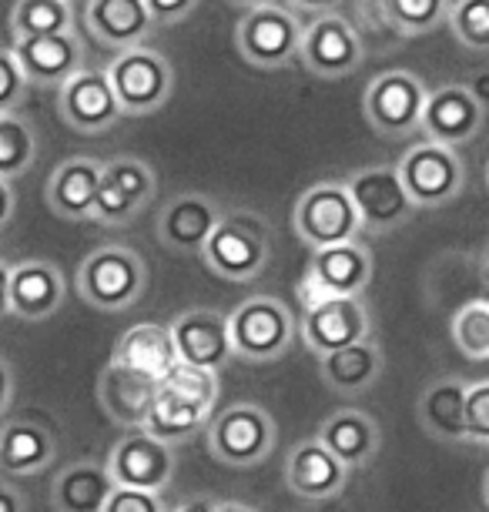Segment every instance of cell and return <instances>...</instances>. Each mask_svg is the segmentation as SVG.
<instances>
[{
  "label": "cell",
  "mask_w": 489,
  "mask_h": 512,
  "mask_svg": "<svg viewBox=\"0 0 489 512\" xmlns=\"http://www.w3.org/2000/svg\"><path fill=\"white\" fill-rule=\"evenodd\" d=\"M201 262L225 282H255L272 262V231L255 211H225L208 238Z\"/></svg>",
  "instance_id": "1"
},
{
  "label": "cell",
  "mask_w": 489,
  "mask_h": 512,
  "mask_svg": "<svg viewBox=\"0 0 489 512\" xmlns=\"http://www.w3.org/2000/svg\"><path fill=\"white\" fill-rule=\"evenodd\" d=\"M74 288L98 312H124L148 288L145 258L128 245H104L78 265Z\"/></svg>",
  "instance_id": "2"
},
{
  "label": "cell",
  "mask_w": 489,
  "mask_h": 512,
  "mask_svg": "<svg viewBox=\"0 0 489 512\" xmlns=\"http://www.w3.org/2000/svg\"><path fill=\"white\" fill-rule=\"evenodd\" d=\"M228 332H232V352L245 362H275L295 345L299 322L292 308L272 295H252L228 312Z\"/></svg>",
  "instance_id": "3"
},
{
  "label": "cell",
  "mask_w": 489,
  "mask_h": 512,
  "mask_svg": "<svg viewBox=\"0 0 489 512\" xmlns=\"http://www.w3.org/2000/svg\"><path fill=\"white\" fill-rule=\"evenodd\" d=\"M278 446V425L262 405L235 402L208 422V452L232 469H252Z\"/></svg>",
  "instance_id": "4"
},
{
  "label": "cell",
  "mask_w": 489,
  "mask_h": 512,
  "mask_svg": "<svg viewBox=\"0 0 489 512\" xmlns=\"http://www.w3.org/2000/svg\"><path fill=\"white\" fill-rule=\"evenodd\" d=\"M292 228L312 251L342 245V241H359L362 218L345 181H319L309 191H302L292 211Z\"/></svg>",
  "instance_id": "5"
},
{
  "label": "cell",
  "mask_w": 489,
  "mask_h": 512,
  "mask_svg": "<svg viewBox=\"0 0 489 512\" xmlns=\"http://www.w3.org/2000/svg\"><path fill=\"white\" fill-rule=\"evenodd\" d=\"M104 74L121 104V114H134V118L165 108L171 88H175V71H171L168 57L151 47H131V51L114 54Z\"/></svg>",
  "instance_id": "6"
},
{
  "label": "cell",
  "mask_w": 489,
  "mask_h": 512,
  "mask_svg": "<svg viewBox=\"0 0 489 512\" xmlns=\"http://www.w3.org/2000/svg\"><path fill=\"white\" fill-rule=\"evenodd\" d=\"M396 168H399V178H402V185H406L416 211L419 208L423 211L446 208L449 201H456L466 188L463 154L456 148H446V144H436V141L412 144V148L402 154V161Z\"/></svg>",
  "instance_id": "7"
},
{
  "label": "cell",
  "mask_w": 489,
  "mask_h": 512,
  "mask_svg": "<svg viewBox=\"0 0 489 512\" xmlns=\"http://www.w3.org/2000/svg\"><path fill=\"white\" fill-rule=\"evenodd\" d=\"M305 24L299 14L285 4H265L255 11H245V17L235 27L238 54L252 67L262 71H278L299 57Z\"/></svg>",
  "instance_id": "8"
},
{
  "label": "cell",
  "mask_w": 489,
  "mask_h": 512,
  "mask_svg": "<svg viewBox=\"0 0 489 512\" xmlns=\"http://www.w3.org/2000/svg\"><path fill=\"white\" fill-rule=\"evenodd\" d=\"M429 88L412 71H382L362 94L369 128L382 138H409L423 124Z\"/></svg>",
  "instance_id": "9"
},
{
  "label": "cell",
  "mask_w": 489,
  "mask_h": 512,
  "mask_svg": "<svg viewBox=\"0 0 489 512\" xmlns=\"http://www.w3.org/2000/svg\"><path fill=\"white\" fill-rule=\"evenodd\" d=\"M158 195V175L148 161L134 158V154H118L104 164L101 188L94 198L91 221L104 228H121L134 221Z\"/></svg>",
  "instance_id": "10"
},
{
  "label": "cell",
  "mask_w": 489,
  "mask_h": 512,
  "mask_svg": "<svg viewBox=\"0 0 489 512\" xmlns=\"http://www.w3.org/2000/svg\"><path fill=\"white\" fill-rule=\"evenodd\" d=\"M299 61L309 74L322 81H342V77L356 74L366 61V47H362L359 31L342 14H319L315 21L305 24Z\"/></svg>",
  "instance_id": "11"
},
{
  "label": "cell",
  "mask_w": 489,
  "mask_h": 512,
  "mask_svg": "<svg viewBox=\"0 0 489 512\" xmlns=\"http://www.w3.org/2000/svg\"><path fill=\"white\" fill-rule=\"evenodd\" d=\"M345 188H349L352 205L362 218V231H372V235H392L416 215V205L402 185L399 168H386V164L362 168L345 181Z\"/></svg>",
  "instance_id": "12"
},
{
  "label": "cell",
  "mask_w": 489,
  "mask_h": 512,
  "mask_svg": "<svg viewBox=\"0 0 489 512\" xmlns=\"http://www.w3.org/2000/svg\"><path fill=\"white\" fill-rule=\"evenodd\" d=\"M299 338L312 355H332L339 349L372 338V318L362 298H345V295H329L319 305L305 308L299 322Z\"/></svg>",
  "instance_id": "13"
},
{
  "label": "cell",
  "mask_w": 489,
  "mask_h": 512,
  "mask_svg": "<svg viewBox=\"0 0 489 512\" xmlns=\"http://www.w3.org/2000/svg\"><path fill=\"white\" fill-rule=\"evenodd\" d=\"M104 466L124 489L165 492L171 486V476H175V449L145 429H131L128 436L111 446Z\"/></svg>",
  "instance_id": "14"
},
{
  "label": "cell",
  "mask_w": 489,
  "mask_h": 512,
  "mask_svg": "<svg viewBox=\"0 0 489 512\" xmlns=\"http://www.w3.org/2000/svg\"><path fill=\"white\" fill-rule=\"evenodd\" d=\"M175 338L178 362L191 369L222 372L232 359V332H228V315L218 308H188L168 325Z\"/></svg>",
  "instance_id": "15"
},
{
  "label": "cell",
  "mask_w": 489,
  "mask_h": 512,
  "mask_svg": "<svg viewBox=\"0 0 489 512\" xmlns=\"http://www.w3.org/2000/svg\"><path fill=\"white\" fill-rule=\"evenodd\" d=\"M57 114L67 128L81 134H104L111 131L121 118V104L114 98L111 81L104 71L84 67L71 81L57 91Z\"/></svg>",
  "instance_id": "16"
},
{
  "label": "cell",
  "mask_w": 489,
  "mask_h": 512,
  "mask_svg": "<svg viewBox=\"0 0 489 512\" xmlns=\"http://www.w3.org/2000/svg\"><path fill=\"white\" fill-rule=\"evenodd\" d=\"M486 108L469 94L466 84H443V88L429 91L423 124L419 131L426 134V141L446 144V148H463L483 131Z\"/></svg>",
  "instance_id": "17"
},
{
  "label": "cell",
  "mask_w": 489,
  "mask_h": 512,
  "mask_svg": "<svg viewBox=\"0 0 489 512\" xmlns=\"http://www.w3.org/2000/svg\"><path fill=\"white\" fill-rule=\"evenodd\" d=\"M11 51L21 64L27 84H37V88L61 91L74 74L84 71V44L78 31L24 37V41H14Z\"/></svg>",
  "instance_id": "18"
},
{
  "label": "cell",
  "mask_w": 489,
  "mask_h": 512,
  "mask_svg": "<svg viewBox=\"0 0 489 512\" xmlns=\"http://www.w3.org/2000/svg\"><path fill=\"white\" fill-rule=\"evenodd\" d=\"M222 215L225 208L215 198L185 191L158 211V241L178 255H201Z\"/></svg>",
  "instance_id": "19"
},
{
  "label": "cell",
  "mask_w": 489,
  "mask_h": 512,
  "mask_svg": "<svg viewBox=\"0 0 489 512\" xmlns=\"http://www.w3.org/2000/svg\"><path fill=\"white\" fill-rule=\"evenodd\" d=\"M372 251L362 241H342V245H329L312 251L309 275L319 292L329 295H345V298H362V292L372 282Z\"/></svg>",
  "instance_id": "20"
},
{
  "label": "cell",
  "mask_w": 489,
  "mask_h": 512,
  "mask_svg": "<svg viewBox=\"0 0 489 512\" xmlns=\"http://www.w3.org/2000/svg\"><path fill=\"white\" fill-rule=\"evenodd\" d=\"M345 482H349V469L319 439H305L285 456V486L305 502L335 499Z\"/></svg>",
  "instance_id": "21"
},
{
  "label": "cell",
  "mask_w": 489,
  "mask_h": 512,
  "mask_svg": "<svg viewBox=\"0 0 489 512\" xmlns=\"http://www.w3.org/2000/svg\"><path fill=\"white\" fill-rule=\"evenodd\" d=\"M158 385V379H148L141 372L108 362L98 379L101 409L108 412L111 422L124 425V429H145L148 415L158 402Z\"/></svg>",
  "instance_id": "22"
},
{
  "label": "cell",
  "mask_w": 489,
  "mask_h": 512,
  "mask_svg": "<svg viewBox=\"0 0 489 512\" xmlns=\"http://www.w3.org/2000/svg\"><path fill=\"white\" fill-rule=\"evenodd\" d=\"M67 285L61 268L44 258L11 265V315L24 322H44L64 305Z\"/></svg>",
  "instance_id": "23"
},
{
  "label": "cell",
  "mask_w": 489,
  "mask_h": 512,
  "mask_svg": "<svg viewBox=\"0 0 489 512\" xmlns=\"http://www.w3.org/2000/svg\"><path fill=\"white\" fill-rule=\"evenodd\" d=\"M84 24L101 47H111L114 54L145 47L151 21L145 0H88L84 4Z\"/></svg>",
  "instance_id": "24"
},
{
  "label": "cell",
  "mask_w": 489,
  "mask_h": 512,
  "mask_svg": "<svg viewBox=\"0 0 489 512\" xmlns=\"http://www.w3.org/2000/svg\"><path fill=\"white\" fill-rule=\"evenodd\" d=\"M101 171L104 164L84 158V154H74V158L57 164L44 191L54 215L64 221H91L94 198H98L101 188Z\"/></svg>",
  "instance_id": "25"
},
{
  "label": "cell",
  "mask_w": 489,
  "mask_h": 512,
  "mask_svg": "<svg viewBox=\"0 0 489 512\" xmlns=\"http://www.w3.org/2000/svg\"><path fill=\"white\" fill-rule=\"evenodd\" d=\"M325 449L342 462L345 469H362L379 456L382 429L369 412L362 409H339L319 425V436Z\"/></svg>",
  "instance_id": "26"
},
{
  "label": "cell",
  "mask_w": 489,
  "mask_h": 512,
  "mask_svg": "<svg viewBox=\"0 0 489 512\" xmlns=\"http://www.w3.org/2000/svg\"><path fill=\"white\" fill-rule=\"evenodd\" d=\"M57 456L51 429L34 419H7L0 425V476L27 479L44 472Z\"/></svg>",
  "instance_id": "27"
},
{
  "label": "cell",
  "mask_w": 489,
  "mask_h": 512,
  "mask_svg": "<svg viewBox=\"0 0 489 512\" xmlns=\"http://www.w3.org/2000/svg\"><path fill=\"white\" fill-rule=\"evenodd\" d=\"M111 362L161 382L178 365V349H175V338H171V328L158 322L131 325L118 338V345H114Z\"/></svg>",
  "instance_id": "28"
},
{
  "label": "cell",
  "mask_w": 489,
  "mask_h": 512,
  "mask_svg": "<svg viewBox=\"0 0 489 512\" xmlns=\"http://www.w3.org/2000/svg\"><path fill=\"white\" fill-rule=\"evenodd\" d=\"M114 489H118V482L111 479V472L104 462L81 459V462L64 466L54 476L51 506L57 512H101L108 506Z\"/></svg>",
  "instance_id": "29"
},
{
  "label": "cell",
  "mask_w": 489,
  "mask_h": 512,
  "mask_svg": "<svg viewBox=\"0 0 489 512\" xmlns=\"http://www.w3.org/2000/svg\"><path fill=\"white\" fill-rule=\"evenodd\" d=\"M466 392L469 385L453 375L429 382L416 402L419 425L439 442H466Z\"/></svg>",
  "instance_id": "30"
},
{
  "label": "cell",
  "mask_w": 489,
  "mask_h": 512,
  "mask_svg": "<svg viewBox=\"0 0 489 512\" xmlns=\"http://www.w3.org/2000/svg\"><path fill=\"white\" fill-rule=\"evenodd\" d=\"M319 365L325 389H332L335 395H362L379 382L382 369H386V355L376 338H362L349 349L322 355Z\"/></svg>",
  "instance_id": "31"
},
{
  "label": "cell",
  "mask_w": 489,
  "mask_h": 512,
  "mask_svg": "<svg viewBox=\"0 0 489 512\" xmlns=\"http://www.w3.org/2000/svg\"><path fill=\"white\" fill-rule=\"evenodd\" d=\"M212 409H201V405H191V402H181V399H171L158 389V402L151 409L148 422H145V432H151L155 439H161L165 446L178 449L195 436V432L208 429L212 422Z\"/></svg>",
  "instance_id": "32"
},
{
  "label": "cell",
  "mask_w": 489,
  "mask_h": 512,
  "mask_svg": "<svg viewBox=\"0 0 489 512\" xmlns=\"http://www.w3.org/2000/svg\"><path fill=\"white\" fill-rule=\"evenodd\" d=\"M14 41L74 31V11L67 0H17L11 11Z\"/></svg>",
  "instance_id": "33"
},
{
  "label": "cell",
  "mask_w": 489,
  "mask_h": 512,
  "mask_svg": "<svg viewBox=\"0 0 489 512\" xmlns=\"http://www.w3.org/2000/svg\"><path fill=\"white\" fill-rule=\"evenodd\" d=\"M37 161L34 124L21 114H0V181H14Z\"/></svg>",
  "instance_id": "34"
},
{
  "label": "cell",
  "mask_w": 489,
  "mask_h": 512,
  "mask_svg": "<svg viewBox=\"0 0 489 512\" xmlns=\"http://www.w3.org/2000/svg\"><path fill=\"white\" fill-rule=\"evenodd\" d=\"M449 7L453 0H382V14H386L389 27H396L406 37L436 31L439 24H446Z\"/></svg>",
  "instance_id": "35"
},
{
  "label": "cell",
  "mask_w": 489,
  "mask_h": 512,
  "mask_svg": "<svg viewBox=\"0 0 489 512\" xmlns=\"http://www.w3.org/2000/svg\"><path fill=\"white\" fill-rule=\"evenodd\" d=\"M453 342L456 349L473 362L489 359V302L486 298H473V302L459 305L453 315Z\"/></svg>",
  "instance_id": "36"
},
{
  "label": "cell",
  "mask_w": 489,
  "mask_h": 512,
  "mask_svg": "<svg viewBox=\"0 0 489 512\" xmlns=\"http://www.w3.org/2000/svg\"><path fill=\"white\" fill-rule=\"evenodd\" d=\"M158 389L171 395V399H181V402H191V405H201V409L215 412L218 392H222V379H218V372L191 369V365L178 362L175 369L161 379Z\"/></svg>",
  "instance_id": "37"
},
{
  "label": "cell",
  "mask_w": 489,
  "mask_h": 512,
  "mask_svg": "<svg viewBox=\"0 0 489 512\" xmlns=\"http://www.w3.org/2000/svg\"><path fill=\"white\" fill-rule=\"evenodd\" d=\"M449 31L466 51H489V0H453L446 17Z\"/></svg>",
  "instance_id": "38"
},
{
  "label": "cell",
  "mask_w": 489,
  "mask_h": 512,
  "mask_svg": "<svg viewBox=\"0 0 489 512\" xmlns=\"http://www.w3.org/2000/svg\"><path fill=\"white\" fill-rule=\"evenodd\" d=\"M27 77L11 47H0V114H17L27 98Z\"/></svg>",
  "instance_id": "39"
},
{
  "label": "cell",
  "mask_w": 489,
  "mask_h": 512,
  "mask_svg": "<svg viewBox=\"0 0 489 512\" xmlns=\"http://www.w3.org/2000/svg\"><path fill=\"white\" fill-rule=\"evenodd\" d=\"M466 442L489 446V379L466 392Z\"/></svg>",
  "instance_id": "40"
},
{
  "label": "cell",
  "mask_w": 489,
  "mask_h": 512,
  "mask_svg": "<svg viewBox=\"0 0 489 512\" xmlns=\"http://www.w3.org/2000/svg\"><path fill=\"white\" fill-rule=\"evenodd\" d=\"M101 512H171L161 499V492H145V489H124L118 486L111 492L108 506Z\"/></svg>",
  "instance_id": "41"
},
{
  "label": "cell",
  "mask_w": 489,
  "mask_h": 512,
  "mask_svg": "<svg viewBox=\"0 0 489 512\" xmlns=\"http://www.w3.org/2000/svg\"><path fill=\"white\" fill-rule=\"evenodd\" d=\"M145 7L155 24H181L195 14L198 0H145Z\"/></svg>",
  "instance_id": "42"
},
{
  "label": "cell",
  "mask_w": 489,
  "mask_h": 512,
  "mask_svg": "<svg viewBox=\"0 0 489 512\" xmlns=\"http://www.w3.org/2000/svg\"><path fill=\"white\" fill-rule=\"evenodd\" d=\"M11 402H14V369H11V362L0 355V419L11 409Z\"/></svg>",
  "instance_id": "43"
},
{
  "label": "cell",
  "mask_w": 489,
  "mask_h": 512,
  "mask_svg": "<svg viewBox=\"0 0 489 512\" xmlns=\"http://www.w3.org/2000/svg\"><path fill=\"white\" fill-rule=\"evenodd\" d=\"M0 512H27L24 492L7 479H0Z\"/></svg>",
  "instance_id": "44"
},
{
  "label": "cell",
  "mask_w": 489,
  "mask_h": 512,
  "mask_svg": "<svg viewBox=\"0 0 489 512\" xmlns=\"http://www.w3.org/2000/svg\"><path fill=\"white\" fill-rule=\"evenodd\" d=\"M342 0H289V7L295 14H332L335 7H339Z\"/></svg>",
  "instance_id": "45"
},
{
  "label": "cell",
  "mask_w": 489,
  "mask_h": 512,
  "mask_svg": "<svg viewBox=\"0 0 489 512\" xmlns=\"http://www.w3.org/2000/svg\"><path fill=\"white\" fill-rule=\"evenodd\" d=\"M11 315V265L0 262V318Z\"/></svg>",
  "instance_id": "46"
},
{
  "label": "cell",
  "mask_w": 489,
  "mask_h": 512,
  "mask_svg": "<svg viewBox=\"0 0 489 512\" xmlns=\"http://www.w3.org/2000/svg\"><path fill=\"white\" fill-rule=\"evenodd\" d=\"M14 218V191H11V181H0V228Z\"/></svg>",
  "instance_id": "47"
},
{
  "label": "cell",
  "mask_w": 489,
  "mask_h": 512,
  "mask_svg": "<svg viewBox=\"0 0 489 512\" xmlns=\"http://www.w3.org/2000/svg\"><path fill=\"white\" fill-rule=\"evenodd\" d=\"M469 88V94H473V98L483 104V108L489 111V71H483V74H476L473 81L466 84Z\"/></svg>",
  "instance_id": "48"
},
{
  "label": "cell",
  "mask_w": 489,
  "mask_h": 512,
  "mask_svg": "<svg viewBox=\"0 0 489 512\" xmlns=\"http://www.w3.org/2000/svg\"><path fill=\"white\" fill-rule=\"evenodd\" d=\"M171 512H215V499L212 496H191L181 506H175Z\"/></svg>",
  "instance_id": "49"
},
{
  "label": "cell",
  "mask_w": 489,
  "mask_h": 512,
  "mask_svg": "<svg viewBox=\"0 0 489 512\" xmlns=\"http://www.w3.org/2000/svg\"><path fill=\"white\" fill-rule=\"evenodd\" d=\"M215 512H258V509L248 506L242 499H222V502H215Z\"/></svg>",
  "instance_id": "50"
},
{
  "label": "cell",
  "mask_w": 489,
  "mask_h": 512,
  "mask_svg": "<svg viewBox=\"0 0 489 512\" xmlns=\"http://www.w3.org/2000/svg\"><path fill=\"white\" fill-rule=\"evenodd\" d=\"M235 7H242V11H255V7H265V4H275V0H232Z\"/></svg>",
  "instance_id": "51"
},
{
  "label": "cell",
  "mask_w": 489,
  "mask_h": 512,
  "mask_svg": "<svg viewBox=\"0 0 489 512\" xmlns=\"http://www.w3.org/2000/svg\"><path fill=\"white\" fill-rule=\"evenodd\" d=\"M479 278H483V285L489 288V245L483 251V262H479Z\"/></svg>",
  "instance_id": "52"
},
{
  "label": "cell",
  "mask_w": 489,
  "mask_h": 512,
  "mask_svg": "<svg viewBox=\"0 0 489 512\" xmlns=\"http://www.w3.org/2000/svg\"><path fill=\"white\" fill-rule=\"evenodd\" d=\"M483 499H486V506H489V469H486V479H483Z\"/></svg>",
  "instance_id": "53"
},
{
  "label": "cell",
  "mask_w": 489,
  "mask_h": 512,
  "mask_svg": "<svg viewBox=\"0 0 489 512\" xmlns=\"http://www.w3.org/2000/svg\"><path fill=\"white\" fill-rule=\"evenodd\" d=\"M486 188H489V164H486Z\"/></svg>",
  "instance_id": "54"
},
{
  "label": "cell",
  "mask_w": 489,
  "mask_h": 512,
  "mask_svg": "<svg viewBox=\"0 0 489 512\" xmlns=\"http://www.w3.org/2000/svg\"><path fill=\"white\" fill-rule=\"evenodd\" d=\"M67 4H71V0H67Z\"/></svg>",
  "instance_id": "55"
}]
</instances>
